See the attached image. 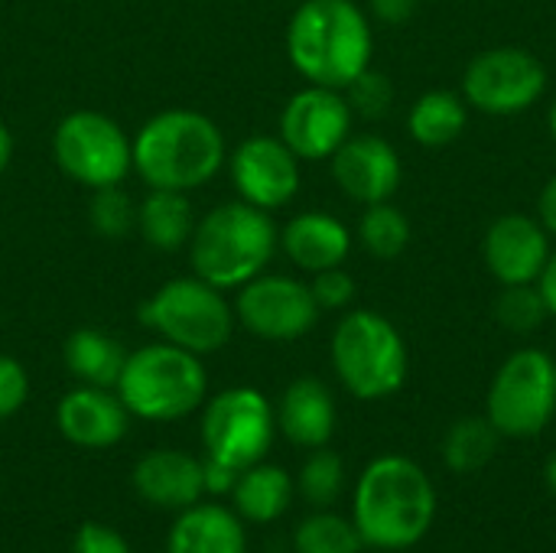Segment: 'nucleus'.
<instances>
[{"instance_id":"nucleus-1","label":"nucleus","mask_w":556,"mask_h":553,"mask_svg":"<svg viewBox=\"0 0 556 553\" xmlns=\"http://www.w3.org/2000/svg\"><path fill=\"white\" fill-rule=\"evenodd\" d=\"M437 518V492L430 476L407 456H378L365 466L352 521L365 544L378 551H407L427 538Z\"/></svg>"},{"instance_id":"nucleus-2","label":"nucleus","mask_w":556,"mask_h":553,"mask_svg":"<svg viewBox=\"0 0 556 553\" xmlns=\"http://www.w3.org/2000/svg\"><path fill=\"white\" fill-rule=\"evenodd\" d=\"M371 20L352 0H303L290 16L287 55L309 85L345 91L371 65Z\"/></svg>"},{"instance_id":"nucleus-3","label":"nucleus","mask_w":556,"mask_h":553,"mask_svg":"<svg viewBox=\"0 0 556 553\" xmlns=\"http://www.w3.org/2000/svg\"><path fill=\"white\" fill-rule=\"evenodd\" d=\"M134 169L150 189L189 192L205 186L225 163V137L215 121L189 108L150 117L134 143Z\"/></svg>"},{"instance_id":"nucleus-4","label":"nucleus","mask_w":556,"mask_h":553,"mask_svg":"<svg viewBox=\"0 0 556 553\" xmlns=\"http://www.w3.org/2000/svg\"><path fill=\"white\" fill-rule=\"evenodd\" d=\"M280 244V231L270 212L248 202H228L212 209L189 238V257L195 277L218 290H238L270 264Z\"/></svg>"},{"instance_id":"nucleus-5","label":"nucleus","mask_w":556,"mask_h":553,"mask_svg":"<svg viewBox=\"0 0 556 553\" xmlns=\"http://www.w3.org/2000/svg\"><path fill=\"white\" fill-rule=\"evenodd\" d=\"M332 368L358 401H384L407 381V342L388 316L352 310L332 332Z\"/></svg>"},{"instance_id":"nucleus-6","label":"nucleus","mask_w":556,"mask_h":553,"mask_svg":"<svg viewBox=\"0 0 556 553\" xmlns=\"http://www.w3.org/2000/svg\"><path fill=\"white\" fill-rule=\"evenodd\" d=\"M208 391V375L199 355L173 345L153 342L127 355L117 378V398L134 417L143 420H179L192 414Z\"/></svg>"},{"instance_id":"nucleus-7","label":"nucleus","mask_w":556,"mask_h":553,"mask_svg":"<svg viewBox=\"0 0 556 553\" xmlns=\"http://www.w3.org/2000/svg\"><path fill=\"white\" fill-rule=\"evenodd\" d=\"M140 323L163 336V342L205 355L231 339L235 310L225 293L202 277H176L140 306Z\"/></svg>"},{"instance_id":"nucleus-8","label":"nucleus","mask_w":556,"mask_h":553,"mask_svg":"<svg viewBox=\"0 0 556 553\" xmlns=\"http://www.w3.org/2000/svg\"><path fill=\"white\" fill-rule=\"evenodd\" d=\"M556 414V362L544 349H518L502 362L485 398V417L508 440L538 437Z\"/></svg>"},{"instance_id":"nucleus-9","label":"nucleus","mask_w":556,"mask_h":553,"mask_svg":"<svg viewBox=\"0 0 556 553\" xmlns=\"http://www.w3.org/2000/svg\"><path fill=\"white\" fill-rule=\"evenodd\" d=\"M547 91L544 62L521 46H495L479 55L463 72V98L469 108L489 117H515L534 108Z\"/></svg>"},{"instance_id":"nucleus-10","label":"nucleus","mask_w":556,"mask_h":553,"mask_svg":"<svg viewBox=\"0 0 556 553\" xmlns=\"http://www.w3.org/2000/svg\"><path fill=\"white\" fill-rule=\"evenodd\" d=\"M59 169L88 189L121 186L134 166L127 134L98 111H72L52 134Z\"/></svg>"},{"instance_id":"nucleus-11","label":"nucleus","mask_w":556,"mask_h":553,"mask_svg":"<svg viewBox=\"0 0 556 553\" xmlns=\"http://www.w3.org/2000/svg\"><path fill=\"white\" fill-rule=\"evenodd\" d=\"M274 407L254 388H228L208 401L202 417L205 453L238 473L261 463L274 443Z\"/></svg>"},{"instance_id":"nucleus-12","label":"nucleus","mask_w":556,"mask_h":553,"mask_svg":"<svg viewBox=\"0 0 556 553\" xmlns=\"http://www.w3.org/2000/svg\"><path fill=\"white\" fill-rule=\"evenodd\" d=\"M235 316L248 332L267 342H293L316 326L319 306L309 284L283 274H257L238 287Z\"/></svg>"},{"instance_id":"nucleus-13","label":"nucleus","mask_w":556,"mask_h":553,"mask_svg":"<svg viewBox=\"0 0 556 553\" xmlns=\"http://www.w3.org/2000/svg\"><path fill=\"white\" fill-rule=\"evenodd\" d=\"M352 108L345 91L306 85L296 91L280 114V140L296 160H329L352 137Z\"/></svg>"},{"instance_id":"nucleus-14","label":"nucleus","mask_w":556,"mask_h":553,"mask_svg":"<svg viewBox=\"0 0 556 553\" xmlns=\"http://www.w3.org/2000/svg\"><path fill=\"white\" fill-rule=\"evenodd\" d=\"M228 163L241 202L254 209L277 212L300 192V160L280 137H248Z\"/></svg>"},{"instance_id":"nucleus-15","label":"nucleus","mask_w":556,"mask_h":553,"mask_svg":"<svg viewBox=\"0 0 556 553\" xmlns=\"http://www.w3.org/2000/svg\"><path fill=\"white\" fill-rule=\"evenodd\" d=\"M551 251L554 248H551L547 228L541 225V218H531L525 212L498 215L482 238L485 267L502 287L538 284V277L547 267Z\"/></svg>"},{"instance_id":"nucleus-16","label":"nucleus","mask_w":556,"mask_h":553,"mask_svg":"<svg viewBox=\"0 0 556 553\" xmlns=\"http://www.w3.org/2000/svg\"><path fill=\"white\" fill-rule=\"evenodd\" d=\"M329 160H332V179L358 205L391 202L394 192L401 189V176H404L401 156L378 134H352Z\"/></svg>"},{"instance_id":"nucleus-17","label":"nucleus","mask_w":556,"mask_h":553,"mask_svg":"<svg viewBox=\"0 0 556 553\" xmlns=\"http://www.w3.org/2000/svg\"><path fill=\"white\" fill-rule=\"evenodd\" d=\"M127 417L130 411L124 407L117 394H111L108 388H91V385L68 391L55 414L62 437L85 450H104L124 440Z\"/></svg>"},{"instance_id":"nucleus-18","label":"nucleus","mask_w":556,"mask_h":553,"mask_svg":"<svg viewBox=\"0 0 556 553\" xmlns=\"http://www.w3.org/2000/svg\"><path fill=\"white\" fill-rule=\"evenodd\" d=\"M134 486L143 502L156 508H192L205 486H202V463L179 450H153L140 456L134 469Z\"/></svg>"},{"instance_id":"nucleus-19","label":"nucleus","mask_w":556,"mask_h":553,"mask_svg":"<svg viewBox=\"0 0 556 553\" xmlns=\"http://www.w3.org/2000/svg\"><path fill=\"white\" fill-rule=\"evenodd\" d=\"M283 254L306 274L342 267L352 251V231L329 212H300L280 231Z\"/></svg>"},{"instance_id":"nucleus-20","label":"nucleus","mask_w":556,"mask_h":553,"mask_svg":"<svg viewBox=\"0 0 556 553\" xmlns=\"http://www.w3.org/2000/svg\"><path fill=\"white\" fill-rule=\"evenodd\" d=\"M277 427L303 450H319L336 433V401L319 378H296L277 407Z\"/></svg>"},{"instance_id":"nucleus-21","label":"nucleus","mask_w":556,"mask_h":553,"mask_svg":"<svg viewBox=\"0 0 556 553\" xmlns=\"http://www.w3.org/2000/svg\"><path fill=\"white\" fill-rule=\"evenodd\" d=\"M166 553H244V528L222 505H192L176 518Z\"/></svg>"},{"instance_id":"nucleus-22","label":"nucleus","mask_w":556,"mask_h":553,"mask_svg":"<svg viewBox=\"0 0 556 553\" xmlns=\"http://www.w3.org/2000/svg\"><path fill=\"white\" fill-rule=\"evenodd\" d=\"M466 124H469V104L463 95H456L450 88L424 91L407 111V130H410L414 143H420L427 150L456 143L463 137Z\"/></svg>"},{"instance_id":"nucleus-23","label":"nucleus","mask_w":556,"mask_h":553,"mask_svg":"<svg viewBox=\"0 0 556 553\" xmlns=\"http://www.w3.org/2000/svg\"><path fill=\"white\" fill-rule=\"evenodd\" d=\"M231 495H235V508H238L241 518L257 521V525H270L290 508L293 479L280 466L254 463L238 476Z\"/></svg>"},{"instance_id":"nucleus-24","label":"nucleus","mask_w":556,"mask_h":553,"mask_svg":"<svg viewBox=\"0 0 556 553\" xmlns=\"http://www.w3.org/2000/svg\"><path fill=\"white\" fill-rule=\"evenodd\" d=\"M137 228L143 241L156 251H179L192 238V205L186 192L150 189L143 205L137 209Z\"/></svg>"},{"instance_id":"nucleus-25","label":"nucleus","mask_w":556,"mask_h":553,"mask_svg":"<svg viewBox=\"0 0 556 553\" xmlns=\"http://www.w3.org/2000/svg\"><path fill=\"white\" fill-rule=\"evenodd\" d=\"M124 362H127V352L121 349V342L101 329H75L65 339L68 372L91 388H117Z\"/></svg>"},{"instance_id":"nucleus-26","label":"nucleus","mask_w":556,"mask_h":553,"mask_svg":"<svg viewBox=\"0 0 556 553\" xmlns=\"http://www.w3.org/2000/svg\"><path fill=\"white\" fill-rule=\"evenodd\" d=\"M502 433L489 417H463L446 430L443 460L453 473H479L492 463Z\"/></svg>"},{"instance_id":"nucleus-27","label":"nucleus","mask_w":556,"mask_h":553,"mask_svg":"<svg viewBox=\"0 0 556 553\" xmlns=\"http://www.w3.org/2000/svg\"><path fill=\"white\" fill-rule=\"evenodd\" d=\"M358 241L362 248L378 257V261H394L404 254V248L410 244V222L407 215L391 205V202H375L365 205L362 218H358Z\"/></svg>"},{"instance_id":"nucleus-28","label":"nucleus","mask_w":556,"mask_h":553,"mask_svg":"<svg viewBox=\"0 0 556 553\" xmlns=\"http://www.w3.org/2000/svg\"><path fill=\"white\" fill-rule=\"evenodd\" d=\"M296 553H362L365 541L355 528V521L332 515V512H316L296 528Z\"/></svg>"},{"instance_id":"nucleus-29","label":"nucleus","mask_w":556,"mask_h":553,"mask_svg":"<svg viewBox=\"0 0 556 553\" xmlns=\"http://www.w3.org/2000/svg\"><path fill=\"white\" fill-rule=\"evenodd\" d=\"M551 310L547 300L541 293L538 284H515V287H502L498 300H495V319L502 329L515 332V336H528L534 329H541L547 323Z\"/></svg>"},{"instance_id":"nucleus-30","label":"nucleus","mask_w":556,"mask_h":553,"mask_svg":"<svg viewBox=\"0 0 556 553\" xmlns=\"http://www.w3.org/2000/svg\"><path fill=\"white\" fill-rule=\"evenodd\" d=\"M342 486H345L342 456L326 447L313 450V456L306 460V466L300 473V495L316 508H329L342 495Z\"/></svg>"},{"instance_id":"nucleus-31","label":"nucleus","mask_w":556,"mask_h":553,"mask_svg":"<svg viewBox=\"0 0 556 553\" xmlns=\"http://www.w3.org/2000/svg\"><path fill=\"white\" fill-rule=\"evenodd\" d=\"M134 225H137V209H134L130 196L121 186L94 189V199H91V228L101 238L121 241Z\"/></svg>"},{"instance_id":"nucleus-32","label":"nucleus","mask_w":556,"mask_h":553,"mask_svg":"<svg viewBox=\"0 0 556 553\" xmlns=\"http://www.w3.org/2000/svg\"><path fill=\"white\" fill-rule=\"evenodd\" d=\"M345 101L352 114H362L368 121H378L391 111L394 104V85L384 72H375L371 65L345 88Z\"/></svg>"},{"instance_id":"nucleus-33","label":"nucleus","mask_w":556,"mask_h":553,"mask_svg":"<svg viewBox=\"0 0 556 553\" xmlns=\"http://www.w3.org/2000/svg\"><path fill=\"white\" fill-rule=\"evenodd\" d=\"M309 290H313L319 313L323 310H345L355 300V277L345 267H329V271L313 274Z\"/></svg>"},{"instance_id":"nucleus-34","label":"nucleus","mask_w":556,"mask_h":553,"mask_svg":"<svg viewBox=\"0 0 556 553\" xmlns=\"http://www.w3.org/2000/svg\"><path fill=\"white\" fill-rule=\"evenodd\" d=\"M26 394H29V381L23 365L10 355H0V420L13 417L23 407Z\"/></svg>"},{"instance_id":"nucleus-35","label":"nucleus","mask_w":556,"mask_h":553,"mask_svg":"<svg viewBox=\"0 0 556 553\" xmlns=\"http://www.w3.org/2000/svg\"><path fill=\"white\" fill-rule=\"evenodd\" d=\"M72 553H130L127 541L104 525H85L75 535V551Z\"/></svg>"},{"instance_id":"nucleus-36","label":"nucleus","mask_w":556,"mask_h":553,"mask_svg":"<svg viewBox=\"0 0 556 553\" xmlns=\"http://www.w3.org/2000/svg\"><path fill=\"white\" fill-rule=\"evenodd\" d=\"M238 469H231V466H225V463H218V460H212V456H205V463H202V486H205V492H212V495H222V492H231L235 489V482H238Z\"/></svg>"},{"instance_id":"nucleus-37","label":"nucleus","mask_w":556,"mask_h":553,"mask_svg":"<svg viewBox=\"0 0 556 553\" xmlns=\"http://www.w3.org/2000/svg\"><path fill=\"white\" fill-rule=\"evenodd\" d=\"M414 7H417V0H368V13L388 26L407 23L414 16Z\"/></svg>"},{"instance_id":"nucleus-38","label":"nucleus","mask_w":556,"mask_h":553,"mask_svg":"<svg viewBox=\"0 0 556 553\" xmlns=\"http://www.w3.org/2000/svg\"><path fill=\"white\" fill-rule=\"evenodd\" d=\"M538 218H541V225L547 228V235L556 238V173L547 179V186L541 189V199H538Z\"/></svg>"},{"instance_id":"nucleus-39","label":"nucleus","mask_w":556,"mask_h":553,"mask_svg":"<svg viewBox=\"0 0 556 553\" xmlns=\"http://www.w3.org/2000/svg\"><path fill=\"white\" fill-rule=\"evenodd\" d=\"M538 287H541V293H544V300H547L551 316H556V251H551L547 267H544V274L538 277Z\"/></svg>"},{"instance_id":"nucleus-40","label":"nucleus","mask_w":556,"mask_h":553,"mask_svg":"<svg viewBox=\"0 0 556 553\" xmlns=\"http://www.w3.org/2000/svg\"><path fill=\"white\" fill-rule=\"evenodd\" d=\"M10 160H13V137H10L7 124H0V173L10 166Z\"/></svg>"},{"instance_id":"nucleus-41","label":"nucleus","mask_w":556,"mask_h":553,"mask_svg":"<svg viewBox=\"0 0 556 553\" xmlns=\"http://www.w3.org/2000/svg\"><path fill=\"white\" fill-rule=\"evenodd\" d=\"M544 476H547V486H551V492L556 495V453L551 456V463H547V473H544Z\"/></svg>"},{"instance_id":"nucleus-42","label":"nucleus","mask_w":556,"mask_h":553,"mask_svg":"<svg viewBox=\"0 0 556 553\" xmlns=\"http://www.w3.org/2000/svg\"><path fill=\"white\" fill-rule=\"evenodd\" d=\"M547 127H551V137H554L556 143V98L554 104H551V114H547Z\"/></svg>"},{"instance_id":"nucleus-43","label":"nucleus","mask_w":556,"mask_h":553,"mask_svg":"<svg viewBox=\"0 0 556 553\" xmlns=\"http://www.w3.org/2000/svg\"><path fill=\"white\" fill-rule=\"evenodd\" d=\"M378 553H397V551H378Z\"/></svg>"}]
</instances>
